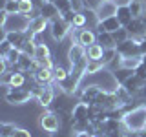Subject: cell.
I'll list each match as a JSON object with an SVG mask.
<instances>
[{"label": "cell", "instance_id": "6da1fadb", "mask_svg": "<svg viewBox=\"0 0 146 137\" xmlns=\"http://www.w3.org/2000/svg\"><path fill=\"white\" fill-rule=\"evenodd\" d=\"M122 124L130 132L146 130V104H137L133 108H128L122 115Z\"/></svg>", "mask_w": 146, "mask_h": 137}, {"label": "cell", "instance_id": "7a4b0ae2", "mask_svg": "<svg viewBox=\"0 0 146 137\" xmlns=\"http://www.w3.org/2000/svg\"><path fill=\"white\" fill-rule=\"evenodd\" d=\"M38 124H40V128H42L44 132L55 134V132L62 130V117L58 115L57 112H53V110H46V112L40 113Z\"/></svg>", "mask_w": 146, "mask_h": 137}, {"label": "cell", "instance_id": "3957f363", "mask_svg": "<svg viewBox=\"0 0 146 137\" xmlns=\"http://www.w3.org/2000/svg\"><path fill=\"white\" fill-rule=\"evenodd\" d=\"M4 88H6V95H4L6 102L13 104V106H20V104H26L33 99L31 90L27 88H7V86H4Z\"/></svg>", "mask_w": 146, "mask_h": 137}, {"label": "cell", "instance_id": "277c9868", "mask_svg": "<svg viewBox=\"0 0 146 137\" xmlns=\"http://www.w3.org/2000/svg\"><path fill=\"white\" fill-rule=\"evenodd\" d=\"M71 31H73V26L68 20H64L62 15L49 22V33H51V37L57 40V42H62V40L66 39Z\"/></svg>", "mask_w": 146, "mask_h": 137}, {"label": "cell", "instance_id": "5b68a950", "mask_svg": "<svg viewBox=\"0 0 146 137\" xmlns=\"http://www.w3.org/2000/svg\"><path fill=\"white\" fill-rule=\"evenodd\" d=\"M29 17L27 15H22V13H15V15H9L7 22L4 27H0V29H6V31H26L29 29Z\"/></svg>", "mask_w": 146, "mask_h": 137}, {"label": "cell", "instance_id": "8992f818", "mask_svg": "<svg viewBox=\"0 0 146 137\" xmlns=\"http://www.w3.org/2000/svg\"><path fill=\"white\" fill-rule=\"evenodd\" d=\"M104 91L102 86H99V84H88V86H84L80 91H79V99L82 100V102H86V104H95L97 102V99H99V95Z\"/></svg>", "mask_w": 146, "mask_h": 137}, {"label": "cell", "instance_id": "52a82bcc", "mask_svg": "<svg viewBox=\"0 0 146 137\" xmlns=\"http://www.w3.org/2000/svg\"><path fill=\"white\" fill-rule=\"evenodd\" d=\"M73 39L80 46L88 48V46L97 42V31H93L91 27H84V29H73Z\"/></svg>", "mask_w": 146, "mask_h": 137}, {"label": "cell", "instance_id": "ba28073f", "mask_svg": "<svg viewBox=\"0 0 146 137\" xmlns=\"http://www.w3.org/2000/svg\"><path fill=\"white\" fill-rule=\"evenodd\" d=\"M117 53L121 55V57H137V55H141V48H139V42H137L135 39H128L124 40L122 44L117 46Z\"/></svg>", "mask_w": 146, "mask_h": 137}, {"label": "cell", "instance_id": "9c48e42d", "mask_svg": "<svg viewBox=\"0 0 146 137\" xmlns=\"http://www.w3.org/2000/svg\"><path fill=\"white\" fill-rule=\"evenodd\" d=\"M121 27H124L121 24V20L117 18V15H113V17H110V18H104V20H100L97 27H95V31L97 33H102V31H108V33H113V31H117V29H121Z\"/></svg>", "mask_w": 146, "mask_h": 137}, {"label": "cell", "instance_id": "30bf717a", "mask_svg": "<svg viewBox=\"0 0 146 137\" xmlns=\"http://www.w3.org/2000/svg\"><path fill=\"white\" fill-rule=\"evenodd\" d=\"M84 59H88L86 57V48L84 46H80L79 42H73L70 46V49H68V61H70V64L73 66V64H79L82 62Z\"/></svg>", "mask_w": 146, "mask_h": 137}, {"label": "cell", "instance_id": "8fae6325", "mask_svg": "<svg viewBox=\"0 0 146 137\" xmlns=\"http://www.w3.org/2000/svg\"><path fill=\"white\" fill-rule=\"evenodd\" d=\"M117 4L113 0H102V4L97 7V17H99V22L104 20V18H110L113 15H117Z\"/></svg>", "mask_w": 146, "mask_h": 137}, {"label": "cell", "instance_id": "7c38bea8", "mask_svg": "<svg viewBox=\"0 0 146 137\" xmlns=\"http://www.w3.org/2000/svg\"><path fill=\"white\" fill-rule=\"evenodd\" d=\"M33 79L36 84H42V86H49L55 82V77H53V70H48V68H42L38 66L36 71L33 73Z\"/></svg>", "mask_w": 146, "mask_h": 137}, {"label": "cell", "instance_id": "4fadbf2b", "mask_svg": "<svg viewBox=\"0 0 146 137\" xmlns=\"http://www.w3.org/2000/svg\"><path fill=\"white\" fill-rule=\"evenodd\" d=\"M35 100H36V104L42 106V108H51V104H53V100H55V90H53V86L51 84L44 86L42 91L38 93V97H36Z\"/></svg>", "mask_w": 146, "mask_h": 137}, {"label": "cell", "instance_id": "5bb4252c", "mask_svg": "<svg viewBox=\"0 0 146 137\" xmlns=\"http://www.w3.org/2000/svg\"><path fill=\"white\" fill-rule=\"evenodd\" d=\"M144 82H146L144 79H141L139 75H135V73H133V75H131L122 86H124V88L130 91L133 97H139V93H141V91H143V88H144Z\"/></svg>", "mask_w": 146, "mask_h": 137}, {"label": "cell", "instance_id": "9a60e30c", "mask_svg": "<svg viewBox=\"0 0 146 137\" xmlns=\"http://www.w3.org/2000/svg\"><path fill=\"white\" fill-rule=\"evenodd\" d=\"M71 121H90V104L82 102H75V106L71 110Z\"/></svg>", "mask_w": 146, "mask_h": 137}, {"label": "cell", "instance_id": "2e32d148", "mask_svg": "<svg viewBox=\"0 0 146 137\" xmlns=\"http://www.w3.org/2000/svg\"><path fill=\"white\" fill-rule=\"evenodd\" d=\"M4 31H6V29H4ZM6 39L15 46V48H18L22 51V48H24L26 40L29 39V37H27V31H26V33H24V31H6Z\"/></svg>", "mask_w": 146, "mask_h": 137}, {"label": "cell", "instance_id": "e0dca14e", "mask_svg": "<svg viewBox=\"0 0 146 137\" xmlns=\"http://www.w3.org/2000/svg\"><path fill=\"white\" fill-rule=\"evenodd\" d=\"M48 27H49V20L40 15V17H36V18H33V20L29 22V29L27 31H31L35 37H38V35H42Z\"/></svg>", "mask_w": 146, "mask_h": 137}, {"label": "cell", "instance_id": "ac0fdd59", "mask_svg": "<svg viewBox=\"0 0 146 137\" xmlns=\"http://www.w3.org/2000/svg\"><path fill=\"white\" fill-rule=\"evenodd\" d=\"M40 15L46 17L49 22L55 20V18L60 17V11H58V7L55 6V2H51V0H48V2H44L42 6H40Z\"/></svg>", "mask_w": 146, "mask_h": 137}, {"label": "cell", "instance_id": "d6986e66", "mask_svg": "<svg viewBox=\"0 0 146 137\" xmlns=\"http://www.w3.org/2000/svg\"><path fill=\"white\" fill-rule=\"evenodd\" d=\"M126 29L130 31L131 37H141V35H146V20L144 18H133L130 24L126 26Z\"/></svg>", "mask_w": 146, "mask_h": 137}, {"label": "cell", "instance_id": "ffe728a7", "mask_svg": "<svg viewBox=\"0 0 146 137\" xmlns=\"http://www.w3.org/2000/svg\"><path fill=\"white\" fill-rule=\"evenodd\" d=\"M102 55H104V48L99 42H95V44H91V46L86 48V57H88V61H102Z\"/></svg>", "mask_w": 146, "mask_h": 137}, {"label": "cell", "instance_id": "44dd1931", "mask_svg": "<svg viewBox=\"0 0 146 137\" xmlns=\"http://www.w3.org/2000/svg\"><path fill=\"white\" fill-rule=\"evenodd\" d=\"M141 64H143V55H137V57H122L121 68H126V70L135 71Z\"/></svg>", "mask_w": 146, "mask_h": 137}, {"label": "cell", "instance_id": "7402d4cb", "mask_svg": "<svg viewBox=\"0 0 146 137\" xmlns=\"http://www.w3.org/2000/svg\"><path fill=\"white\" fill-rule=\"evenodd\" d=\"M51 57V51H49L48 44L46 42H36V48H35V53H33V59L36 62H42L44 59Z\"/></svg>", "mask_w": 146, "mask_h": 137}, {"label": "cell", "instance_id": "603a6c76", "mask_svg": "<svg viewBox=\"0 0 146 137\" xmlns=\"http://www.w3.org/2000/svg\"><path fill=\"white\" fill-rule=\"evenodd\" d=\"M97 42L102 46L104 49H108V48H117V42H115V39H113V35L108 33V31L97 33Z\"/></svg>", "mask_w": 146, "mask_h": 137}, {"label": "cell", "instance_id": "cb8c5ba5", "mask_svg": "<svg viewBox=\"0 0 146 137\" xmlns=\"http://www.w3.org/2000/svg\"><path fill=\"white\" fill-rule=\"evenodd\" d=\"M117 18L121 20V24L122 26H128L131 20H133V15H131V11H130V6H119L117 7Z\"/></svg>", "mask_w": 146, "mask_h": 137}, {"label": "cell", "instance_id": "d4e9b609", "mask_svg": "<svg viewBox=\"0 0 146 137\" xmlns=\"http://www.w3.org/2000/svg\"><path fill=\"white\" fill-rule=\"evenodd\" d=\"M71 26H73V29H84V27H88V17H86V13L77 11L73 20H71Z\"/></svg>", "mask_w": 146, "mask_h": 137}, {"label": "cell", "instance_id": "484cf974", "mask_svg": "<svg viewBox=\"0 0 146 137\" xmlns=\"http://www.w3.org/2000/svg\"><path fill=\"white\" fill-rule=\"evenodd\" d=\"M135 71H131V70H126V68H119V70L113 71V77H115V80H117V84H124V82L130 79L131 75H133Z\"/></svg>", "mask_w": 146, "mask_h": 137}, {"label": "cell", "instance_id": "4316f807", "mask_svg": "<svg viewBox=\"0 0 146 137\" xmlns=\"http://www.w3.org/2000/svg\"><path fill=\"white\" fill-rule=\"evenodd\" d=\"M17 128L18 126L15 124V122L2 121V122H0V137H13V134H15Z\"/></svg>", "mask_w": 146, "mask_h": 137}, {"label": "cell", "instance_id": "83f0119b", "mask_svg": "<svg viewBox=\"0 0 146 137\" xmlns=\"http://www.w3.org/2000/svg\"><path fill=\"white\" fill-rule=\"evenodd\" d=\"M18 9H20L22 15H27V17H29L31 13L36 9V6L33 4V0H18Z\"/></svg>", "mask_w": 146, "mask_h": 137}, {"label": "cell", "instance_id": "f1b7e54d", "mask_svg": "<svg viewBox=\"0 0 146 137\" xmlns=\"http://www.w3.org/2000/svg\"><path fill=\"white\" fill-rule=\"evenodd\" d=\"M53 77H55V82H64L70 77V71L66 70V68H62V66H55L53 68Z\"/></svg>", "mask_w": 146, "mask_h": 137}, {"label": "cell", "instance_id": "f546056e", "mask_svg": "<svg viewBox=\"0 0 146 137\" xmlns=\"http://www.w3.org/2000/svg\"><path fill=\"white\" fill-rule=\"evenodd\" d=\"M113 39H115V42H117V46L119 44H122V42H124V40H128V39H130V31H128L126 29V27H121V29H117V31H113Z\"/></svg>", "mask_w": 146, "mask_h": 137}, {"label": "cell", "instance_id": "4dcf8cb0", "mask_svg": "<svg viewBox=\"0 0 146 137\" xmlns=\"http://www.w3.org/2000/svg\"><path fill=\"white\" fill-rule=\"evenodd\" d=\"M119 57V53H117V48H108V49H104V55H102V62L106 64H111L115 59Z\"/></svg>", "mask_w": 146, "mask_h": 137}, {"label": "cell", "instance_id": "1f68e13d", "mask_svg": "<svg viewBox=\"0 0 146 137\" xmlns=\"http://www.w3.org/2000/svg\"><path fill=\"white\" fill-rule=\"evenodd\" d=\"M130 11L133 15V18H141V15H143V0H131Z\"/></svg>", "mask_w": 146, "mask_h": 137}, {"label": "cell", "instance_id": "d6a6232c", "mask_svg": "<svg viewBox=\"0 0 146 137\" xmlns=\"http://www.w3.org/2000/svg\"><path fill=\"white\" fill-rule=\"evenodd\" d=\"M51 2H55V6L58 7L60 15H64V13H68V11H71V9H73L71 0H51Z\"/></svg>", "mask_w": 146, "mask_h": 137}, {"label": "cell", "instance_id": "836d02e7", "mask_svg": "<svg viewBox=\"0 0 146 137\" xmlns=\"http://www.w3.org/2000/svg\"><path fill=\"white\" fill-rule=\"evenodd\" d=\"M15 48V46H13L11 42H9L7 39H4V40H0V57L2 59H6L9 53H11V49Z\"/></svg>", "mask_w": 146, "mask_h": 137}, {"label": "cell", "instance_id": "e575fe53", "mask_svg": "<svg viewBox=\"0 0 146 137\" xmlns=\"http://www.w3.org/2000/svg\"><path fill=\"white\" fill-rule=\"evenodd\" d=\"M2 9H6L9 15H15V13H20V9H18V0H9V2H4Z\"/></svg>", "mask_w": 146, "mask_h": 137}, {"label": "cell", "instance_id": "d590c367", "mask_svg": "<svg viewBox=\"0 0 146 137\" xmlns=\"http://www.w3.org/2000/svg\"><path fill=\"white\" fill-rule=\"evenodd\" d=\"M82 4H84V9H93V11H97V7L102 4V0H82Z\"/></svg>", "mask_w": 146, "mask_h": 137}, {"label": "cell", "instance_id": "8d00e7d4", "mask_svg": "<svg viewBox=\"0 0 146 137\" xmlns=\"http://www.w3.org/2000/svg\"><path fill=\"white\" fill-rule=\"evenodd\" d=\"M13 137H31V132L26 130V128H17L15 134H13Z\"/></svg>", "mask_w": 146, "mask_h": 137}, {"label": "cell", "instance_id": "74e56055", "mask_svg": "<svg viewBox=\"0 0 146 137\" xmlns=\"http://www.w3.org/2000/svg\"><path fill=\"white\" fill-rule=\"evenodd\" d=\"M7 18H9V13L6 11V9H0V27H4V26H6Z\"/></svg>", "mask_w": 146, "mask_h": 137}, {"label": "cell", "instance_id": "f35d334b", "mask_svg": "<svg viewBox=\"0 0 146 137\" xmlns=\"http://www.w3.org/2000/svg\"><path fill=\"white\" fill-rule=\"evenodd\" d=\"M139 48H141V55H146V37L139 42Z\"/></svg>", "mask_w": 146, "mask_h": 137}, {"label": "cell", "instance_id": "ab89813d", "mask_svg": "<svg viewBox=\"0 0 146 137\" xmlns=\"http://www.w3.org/2000/svg\"><path fill=\"white\" fill-rule=\"evenodd\" d=\"M115 4L117 6H130L131 0H115Z\"/></svg>", "mask_w": 146, "mask_h": 137}, {"label": "cell", "instance_id": "60d3db41", "mask_svg": "<svg viewBox=\"0 0 146 137\" xmlns=\"http://www.w3.org/2000/svg\"><path fill=\"white\" fill-rule=\"evenodd\" d=\"M44 2H48V0H33V4H35L36 7H40V6H42Z\"/></svg>", "mask_w": 146, "mask_h": 137}, {"label": "cell", "instance_id": "b9f144b4", "mask_svg": "<svg viewBox=\"0 0 146 137\" xmlns=\"http://www.w3.org/2000/svg\"><path fill=\"white\" fill-rule=\"evenodd\" d=\"M143 66L146 68V55H143Z\"/></svg>", "mask_w": 146, "mask_h": 137}, {"label": "cell", "instance_id": "7bdbcfd3", "mask_svg": "<svg viewBox=\"0 0 146 137\" xmlns=\"http://www.w3.org/2000/svg\"><path fill=\"white\" fill-rule=\"evenodd\" d=\"M4 2H9V0H4Z\"/></svg>", "mask_w": 146, "mask_h": 137}, {"label": "cell", "instance_id": "ee69618b", "mask_svg": "<svg viewBox=\"0 0 146 137\" xmlns=\"http://www.w3.org/2000/svg\"><path fill=\"white\" fill-rule=\"evenodd\" d=\"M113 2H115V0H113Z\"/></svg>", "mask_w": 146, "mask_h": 137}]
</instances>
